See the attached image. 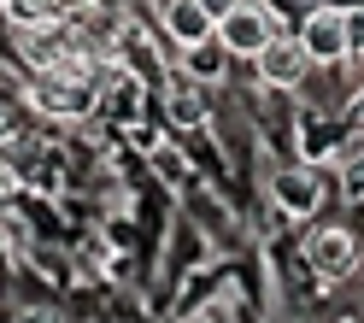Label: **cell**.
I'll return each instance as SVG.
<instances>
[{
	"label": "cell",
	"instance_id": "cell-2",
	"mask_svg": "<svg viewBox=\"0 0 364 323\" xmlns=\"http://www.w3.org/2000/svg\"><path fill=\"white\" fill-rule=\"evenodd\" d=\"M212 36L223 41V53H230V59H259V48H264L270 36H282V30H277V18H270L264 0H235V6L218 18Z\"/></svg>",
	"mask_w": 364,
	"mask_h": 323
},
{
	"label": "cell",
	"instance_id": "cell-3",
	"mask_svg": "<svg viewBox=\"0 0 364 323\" xmlns=\"http://www.w3.org/2000/svg\"><path fill=\"white\" fill-rule=\"evenodd\" d=\"M306 265L317 270V282H347V276L364 265V247L353 229H341V223H317L311 235H306Z\"/></svg>",
	"mask_w": 364,
	"mask_h": 323
},
{
	"label": "cell",
	"instance_id": "cell-7",
	"mask_svg": "<svg viewBox=\"0 0 364 323\" xmlns=\"http://www.w3.org/2000/svg\"><path fill=\"white\" fill-rule=\"evenodd\" d=\"M159 18H165V36L176 41V48H200V41H212V30H218L206 0H165Z\"/></svg>",
	"mask_w": 364,
	"mask_h": 323
},
{
	"label": "cell",
	"instance_id": "cell-4",
	"mask_svg": "<svg viewBox=\"0 0 364 323\" xmlns=\"http://www.w3.org/2000/svg\"><path fill=\"white\" fill-rule=\"evenodd\" d=\"M300 36V48H306V59L317 65V71H329V65H347V12H335V6H311L306 12V24L294 30Z\"/></svg>",
	"mask_w": 364,
	"mask_h": 323
},
{
	"label": "cell",
	"instance_id": "cell-13",
	"mask_svg": "<svg viewBox=\"0 0 364 323\" xmlns=\"http://www.w3.org/2000/svg\"><path fill=\"white\" fill-rule=\"evenodd\" d=\"M0 6H6V0H0Z\"/></svg>",
	"mask_w": 364,
	"mask_h": 323
},
{
	"label": "cell",
	"instance_id": "cell-14",
	"mask_svg": "<svg viewBox=\"0 0 364 323\" xmlns=\"http://www.w3.org/2000/svg\"><path fill=\"white\" fill-rule=\"evenodd\" d=\"M118 6H124V0H118Z\"/></svg>",
	"mask_w": 364,
	"mask_h": 323
},
{
	"label": "cell",
	"instance_id": "cell-6",
	"mask_svg": "<svg viewBox=\"0 0 364 323\" xmlns=\"http://www.w3.org/2000/svg\"><path fill=\"white\" fill-rule=\"evenodd\" d=\"M270 200H277V212H288V218H311L317 200H323L317 171L311 165H282L277 176H270Z\"/></svg>",
	"mask_w": 364,
	"mask_h": 323
},
{
	"label": "cell",
	"instance_id": "cell-10",
	"mask_svg": "<svg viewBox=\"0 0 364 323\" xmlns=\"http://www.w3.org/2000/svg\"><path fill=\"white\" fill-rule=\"evenodd\" d=\"M171 112H176V124H182V129H194V124H200V106H194L188 95H176V100H171Z\"/></svg>",
	"mask_w": 364,
	"mask_h": 323
},
{
	"label": "cell",
	"instance_id": "cell-8",
	"mask_svg": "<svg viewBox=\"0 0 364 323\" xmlns=\"http://www.w3.org/2000/svg\"><path fill=\"white\" fill-rule=\"evenodd\" d=\"M182 65H188L194 83H223V65H230V53H223V41H200V48H182Z\"/></svg>",
	"mask_w": 364,
	"mask_h": 323
},
{
	"label": "cell",
	"instance_id": "cell-1",
	"mask_svg": "<svg viewBox=\"0 0 364 323\" xmlns=\"http://www.w3.org/2000/svg\"><path fill=\"white\" fill-rule=\"evenodd\" d=\"M24 100L41 112V118H88L100 106V88L82 83V77H65V71H36Z\"/></svg>",
	"mask_w": 364,
	"mask_h": 323
},
{
	"label": "cell",
	"instance_id": "cell-12",
	"mask_svg": "<svg viewBox=\"0 0 364 323\" xmlns=\"http://www.w3.org/2000/svg\"><path fill=\"white\" fill-rule=\"evenodd\" d=\"M0 135H6V112H0Z\"/></svg>",
	"mask_w": 364,
	"mask_h": 323
},
{
	"label": "cell",
	"instance_id": "cell-9",
	"mask_svg": "<svg viewBox=\"0 0 364 323\" xmlns=\"http://www.w3.org/2000/svg\"><path fill=\"white\" fill-rule=\"evenodd\" d=\"M347 48H353L347 59H364V6H358V12H347Z\"/></svg>",
	"mask_w": 364,
	"mask_h": 323
},
{
	"label": "cell",
	"instance_id": "cell-5",
	"mask_svg": "<svg viewBox=\"0 0 364 323\" xmlns=\"http://www.w3.org/2000/svg\"><path fill=\"white\" fill-rule=\"evenodd\" d=\"M253 65H259V83L277 88V95H288V88H306V77L317 71V65L306 59V48H300V36H270Z\"/></svg>",
	"mask_w": 364,
	"mask_h": 323
},
{
	"label": "cell",
	"instance_id": "cell-11",
	"mask_svg": "<svg viewBox=\"0 0 364 323\" xmlns=\"http://www.w3.org/2000/svg\"><path fill=\"white\" fill-rule=\"evenodd\" d=\"M317 6H335V12H358L364 0H317Z\"/></svg>",
	"mask_w": 364,
	"mask_h": 323
}]
</instances>
